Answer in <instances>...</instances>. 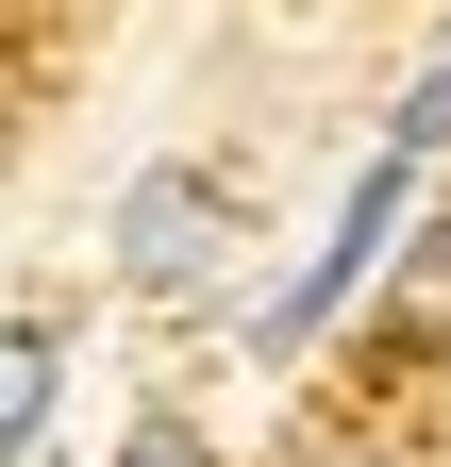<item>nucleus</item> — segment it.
Here are the masks:
<instances>
[{
	"instance_id": "nucleus-1",
	"label": "nucleus",
	"mask_w": 451,
	"mask_h": 467,
	"mask_svg": "<svg viewBox=\"0 0 451 467\" xmlns=\"http://www.w3.org/2000/svg\"><path fill=\"white\" fill-rule=\"evenodd\" d=\"M217 267H235V184H217V167H151L118 201V284L134 301H201Z\"/></svg>"
},
{
	"instance_id": "nucleus-2",
	"label": "nucleus",
	"mask_w": 451,
	"mask_h": 467,
	"mask_svg": "<svg viewBox=\"0 0 451 467\" xmlns=\"http://www.w3.org/2000/svg\"><path fill=\"white\" fill-rule=\"evenodd\" d=\"M402 184H418V150H384L368 184H351V217H334V251H318V267L285 284V301H267V350H301V334H318V317H334V301H351V284L384 267V234H402Z\"/></svg>"
},
{
	"instance_id": "nucleus-3",
	"label": "nucleus",
	"mask_w": 451,
	"mask_h": 467,
	"mask_svg": "<svg viewBox=\"0 0 451 467\" xmlns=\"http://www.w3.org/2000/svg\"><path fill=\"white\" fill-rule=\"evenodd\" d=\"M50 384H68V334H50V317H17V334H0V467L34 451V418H50Z\"/></svg>"
},
{
	"instance_id": "nucleus-4",
	"label": "nucleus",
	"mask_w": 451,
	"mask_h": 467,
	"mask_svg": "<svg viewBox=\"0 0 451 467\" xmlns=\"http://www.w3.org/2000/svg\"><path fill=\"white\" fill-rule=\"evenodd\" d=\"M384 350H451V217L418 234V267L384 284Z\"/></svg>"
},
{
	"instance_id": "nucleus-5",
	"label": "nucleus",
	"mask_w": 451,
	"mask_h": 467,
	"mask_svg": "<svg viewBox=\"0 0 451 467\" xmlns=\"http://www.w3.org/2000/svg\"><path fill=\"white\" fill-rule=\"evenodd\" d=\"M118 467H217V451H201L184 418H134V434H118Z\"/></svg>"
},
{
	"instance_id": "nucleus-6",
	"label": "nucleus",
	"mask_w": 451,
	"mask_h": 467,
	"mask_svg": "<svg viewBox=\"0 0 451 467\" xmlns=\"http://www.w3.org/2000/svg\"><path fill=\"white\" fill-rule=\"evenodd\" d=\"M318 467H402V451H318Z\"/></svg>"
}]
</instances>
